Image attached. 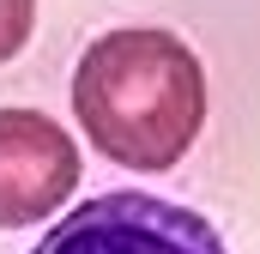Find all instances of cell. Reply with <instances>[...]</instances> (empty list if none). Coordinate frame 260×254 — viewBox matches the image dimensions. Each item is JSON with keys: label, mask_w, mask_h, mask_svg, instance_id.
Listing matches in <instances>:
<instances>
[{"label": "cell", "mask_w": 260, "mask_h": 254, "mask_svg": "<svg viewBox=\"0 0 260 254\" xmlns=\"http://www.w3.org/2000/svg\"><path fill=\"white\" fill-rule=\"evenodd\" d=\"M73 115L121 170H170L206 127L200 55L157 24L103 30L73 67Z\"/></svg>", "instance_id": "obj_1"}, {"label": "cell", "mask_w": 260, "mask_h": 254, "mask_svg": "<svg viewBox=\"0 0 260 254\" xmlns=\"http://www.w3.org/2000/svg\"><path fill=\"white\" fill-rule=\"evenodd\" d=\"M30 254H230V248H224L218 224L200 218L194 206L115 188L73 206L61 224H49Z\"/></svg>", "instance_id": "obj_2"}, {"label": "cell", "mask_w": 260, "mask_h": 254, "mask_svg": "<svg viewBox=\"0 0 260 254\" xmlns=\"http://www.w3.org/2000/svg\"><path fill=\"white\" fill-rule=\"evenodd\" d=\"M79 182V145L43 109H0V230L43 224Z\"/></svg>", "instance_id": "obj_3"}, {"label": "cell", "mask_w": 260, "mask_h": 254, "mask_svg": "<svg viewBox=\"0 0 260 254\" xmlns=\"http://www.w3.org/2000/svg\"><path fill=\"white\" fill-rule=\"evenodd\" d=\"M30 24H37V0H0V61H12L30 43Z\"/></svg>", "instance_id": "obj_4"}]
</instances>
